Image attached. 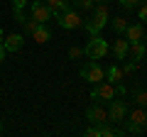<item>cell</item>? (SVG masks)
Segmentation results:
<instances>
[{"label":"cell","mask_w":147,"mask_h":137,"mask_svg":"<svg viewBox=\"0 0 147 137\" xmlns=\"http://www.w3.org/2000/svg\"><path fill=\"white\" fill-rule=\"evenodd\" d=\"M110 22V15H108V5L105 3H98V5L93 7V17L91 20H84V27L88 30V34L93 37V34H100L103 32V27Z\"/></svg>","instance_id":"obj_1"},{"label":"cell","mask_w":147,"mask_h":137,"mask_svg":"<svg viewBox=\"0 0 147 137\" xmlns=\"http://www.w3.org/2000/svg\"><path fill=\"white\" fill-rule=\"evenodd\" d=\"M54 17H57L59 27H64V30H81V27H84V17H81V12L76 10V7H71V5H69L66 10L57 12Z\"/></svg>","instance_id":"obj_2"},{"label":"cell","mask_w":147,"mask_h":137,"mask_svg":"<svg viewBox=\"0 0 147 137\" xmlns=\"http://www.w3.org/2000/svg\"><path fill=\"white\" fill-rule=\"evenodd\" d=\"M108 49H110V44L105 42L100 34H93V37L88 39V44L84 47V54L88 59H96V61H98V59H103L105 54H108Z\"/></svg>","instance_id":"obj_3"},{"label":"cell","mask_w":147,"mask_h":137,"mask_svg":"<svg viewBox=\"0 0 147 137\" xmlns=\"http://www.w3.org/2000/svg\"><path fill=\"white\" fill-rule=\"evenodd\" d=\"M79 74H81V79H84V81H88V83H93V86L100 83V81H105V71L98 66V64H96V59L86 61L84 66H81Z\"/></svg>","instance_id":"obj_4"},{"label":"cell","mask_w":147,"mask_h":137,"mask_svg":"<svg viewBox=\"0 0 147 137\" xmlns=\"http://www.w3.org/2000/svg\"><path fill=\"white\" fill-rule=\"evenodd\" d=\"M127 113H130V108H127V103L118 95L115 98H110V105H108V122H123L127 118Z\"/></svg>","instance_id":"obj_5"},{"label":"cell","mask_w":147,"mask_h":137,"mask_svg":"<svg viewBox=\"0 0 147 137\" xmlns=\"http://www.w3.org/2000/svg\"><path fill=\"white\" fill-rule=\"evenodd\" d=\"M30 17H34L39 25H47L52 20V10L47 7L44 0H34V3H30Z\"/></svg>","instance_id":"obj_6"},{"label":"cell","mask_w":147,"mask_h":137,"mask_svg":"<svg viewBox=\"0 0 147 137\" xmlns=\"http://www.w3.org/2000/svg\"><path fill=\"white\" fill-rule=\"evenodd\" d=\"M91 98H93V100H110V98H118L115 83H110V81H100V83H96V88L91 91Z\"/></svg>","instance_id":"obj_7"},{"label":"cell","mask_w":147,"mask_h":137,"mask_svg":"<svg viewBox=\"0 0 147 137\" xmlns=\"http://www.w3.org/2000/svg\"><path fill=\"white\" fill-rule=\"evenodd\" d=\"M145 122H147V113L142 110V105L140 108H135L132 113H127V132H142V127H145Z\"/></svg>","instance_id":"obj_8"},{"label":"cell","mask_w":147,"mask_h":137,"mask_svg":"<svg viewBox=\"0 0 147 137\" xmlns=\"http://www.w3.org/2000/svg\"><path fill=\"white\" fill-rule=\"evenodd\" d=\"M86 120L91 122V125H105V122H108V108H103V105H98V103H96V105H91L88 110H86Z\"/></svg>","instance_id":"obj_9"},{"label":"cell","mask_w":147,"mask_h":137,"mask_svg":"<svg viewBox=\"0 0 147 137\" xmlns=\"http://www.w3.org/2000/svg\"><path fill=\"white\" fill-rule=\"evenodd\" d=\"M147 54V47H145V39H140V42H130V47H127V56L132 59V61L140 64L142 59H145Z\"/></svg>","instance_id":"obj_10"},{"label":"cell","mask_w":147,"mask_h":137,"mask_svg":"<svg viewBox=\"0 0 147 137\" xmlns=\"http://www.w3.org/2000/svg\"><path fill=\"white\" fill-rule=\"evenodd\" d=\"M22 44H25V34H7V37L3 39L5 52H20Z\"/></svg>","instance_id":"obj_11"},{"label":"cell","mask_w":147,"mask_h":137,"mask_svg":"<svg viewBox=\"0 0 147 137\" xmlns=\"http://www.w3.org/2000/svg\"><path fill=\"white\" fill-rule=\"evenodd\" d=\"M127 47H130V42L123 37H118L115 42H113V56L118 59V61H123V59H127Z\"/></svg>","instance_id":"obj_12"},{"label":"cell","mask_w":147,"mask_h":137,"mask_svg":"<svg viewBox=\"0 0 147 137\" xmlns=\"http://www.w3.org/2000/svg\"><path fill=\"white\" fill-rule=\"evenodd\" d=\"M125 39H127V42H140V39H145V30H142V25H127L125 27Z\"/></svg>","instance_id":"obj_13"},{"label":"cell","mask_w":147,"mask_h":137,"mask_svg":"<svg viewBox=\"0 0 147 137\" xmlns=\"http://www.w3.org/2000/svg\"><path fill=\"white\" fill-rule=\"evenodd\" d=\"M32 37H34V42H37V44H44V42H49L52 32L47 30V25H37V30L32 32Z\"/></svg>","instance_id":"obj_14"},{"label":"cell","mask_w":147,"mask_h":137,"mask_svg":"<svg viewBox=\"0 0 147 137\" xmlns=\"http://www.w3.org/2000/svg\"><path fill=\"white\" fill-rule=\"evenodd\" d=\"M44 3H47V7H49V10H52V17L57 15V12L66 10V7L71 5V3H69V0H44Z\"/></svg>","instance_id":"obj_15"},{"label":"cell","mask_w":147,"mask_h":137,"mask_svg":"<svg viewBox=\"0 0 147 137\" xmlns=\"http://www.w3.org/2000/svg\"><path fill=\"white\" fill-rule=\"evenodd\" d=\"M105 81H110V83H120V81H123V68L120 66H110L108 71H105Z\"/></svg>","instance_id":"obj_16"},{"label":"cell","mask_w":147,"mask_h":137,"mask_svg":"<svg viewBox=\"0 0 147 137\" xmlns=\"http://www.w3.org/2000/svg\"><path fill=\"white\" fill-rule=\"evenodd\" d=\"M20 25H22V30H25V34H32V32L37 30V25H39V22H37L34 17H25Z\"/></svg>","instance_id":"obj_17"},{"label":"cell","mask_w":147,"mask_h":137,"mask_svg":"<svg viewBox=\"0 0 147 137\" xmlns=\"http://www.w3.org/2000/svg\"><path fill=\"white\" fill-rule=\"evenodd\" d=\"M110 27H113V32H115V34H123V32H125V27H127V20H123V17H115V20L110 22Z\"/></svg>","instance_id":"obj_18"},{"label":"cell","mask_w":147,"mask_h":137,"mask_svg":"<svg viewBox=\"0 0 147 137\" xmlns=\"http://www.w3.org/2000/svg\"><path fill=\"white\" fill-rule=\"evenodd\" d=\"M74 5H76V10H93L96 3L93 0H74Z\"/></svg>","instance_id":"obj_19"},{"label":"cell","mask_w":147,"mask_h":137,"mask_svg":"<svg viewBox=\"0 0 147 137\" xmlns=\"http://www.w3.org/2000/svg\"><path fill=\"white\" fill-rule=\"evenodd\" d=\"M140 3H142V0H120V5L125 7V10H137Z\"/></svg>","instance_id":"obj_20"},{"label":"cell","mask_w":147,"mask_h":137,"mask_svg":"<svg viewBox=\"0 0 147 137\" xmlns=\"http://www.w3.org/2000/svg\"><path fill=\"white\" fill-rule=\"evenodd\" d=\"M84 135L86 137H100V127L98 125H91V127H86V130H84Z\"/></svg>","instance_id":"obj_21"},{"label":"cell","mask_w":147,"mask_h":137,"mask_svg":"<svg viewBox=\"0 0 147 137\" xmlns=\"http://www.w3.org/2000/svg\"><path fill=\"white\" fill-rule=\"evenodd\" d=\"M115 135H118V130H113L108 125H100V137H115Z\"/></svg>","instance_id":"obj_22"},{"label":"cell","mask_w":147,"mask_h":137,"mask_svg":"<svg viewBox=\"0 0 147 137\" xmlns=\"http://www.w3.org/2000/svg\"><path fill=\"white\" fill-rule=\"evenodd\" d=\"M137 15H140V22H147V3L137 5Z\"/></svg>","instance_id":"obj_23"},{"label":"cell","mask_w":147,"mask_h":137,"mask_svg":"<svg viewBox=\"0 0 147 137\" xmlns=\"http://www.w3.org/2000/svg\"><path fill=\"white\" fill-rule=\"evenodd\" d=\"M135 100H137V105H142V108H145V105H147V91H137Z\"/></svg>","instance_id":"obj_24"},{"label":"cell","mask_w":147,"mask_h":137,"mask_svg":"<svg viewBox=\"0 0 147 137\" xmlns=\"http://www.w3.org/2000/svg\"><path fill=\"white\" fill-rule=\"evenodd\" d=\"M69 56H71V59L84 56V49H81V47H71V49H69Z\"/></svg>","instance_id":"obj_25"},{"label":"cell","mask_w":147,"mask_h":137,"mask_svg":"<svg viewBox=\"0 0 147 137\" xmlns=\"http://www.w3.org/2000/svg\"><path fill=\"white\" fill-rule=\"evenodd\" d=\"M135 71H137V61H130L123 66V74H135Z\"/></svg>","instance_id":"obj_26"},{"label":"cell","mask_w":147,"mask_h":137,"mask_svg":"<svg viewBox=\"0 0 147 137\" xmlns=\"http://www.w3.org/2000/svg\"><path fill=\"white\" fill-rule=\"evenodd\" d=\"M25 5H30V0H12V7L15 10H25Z\"/></svg>","instance_id":"obj_27"},{"label":"cell","mask_w":147,"mask_h":137,"mask_svg":"<svg viewBox=\"0 0 147 137\" xmlns=\"http://www.w3.org/2000/svg\"><path fill=\"white\" fill-rule=\"evenodd\" d=\"M115 93L120 95V98H125V93H127V88H125V86H123V83H115Z\"/></svg>","instance_id":"obj_28"},{"label":"cell","mask_w":147,"mask_h":137,"mask_svg":"<svg viewBox=\"0 0 147 137\" xmlns=\"http://www.w3.org/2000/svg\"><path fill=\"white\" fill-rule=\"evenodd\" d=\"M3 59H5V47L0 44V61H3Z\"/></svg>","instance_id":"obj_29"},{"label":"cell","mask_w":147,"mask_h":137,"mask_svg":"<svg viewBox=\"0 0 147 137\" xmlns=\"http://www.w3.org/2000/svg\"><path fill=\"white\" fill-rule=\"evenodd\" d=\"M3 39H5V34H3V30H0V44H3Z\"/></svg>","instance_id":"obj_30"},{"label":"cell","mask_w":147,"mask_h":137,"mask_svg":"<svg viewBox=\"0 0 147 137\" xmlns=\"http://www.w3.org/2000/svg\"><path fill=\"white\" fill-rule=\"evenodd\" d=\"M93 3H105V0H93Z\"/></svg>","instance_id":"obj_31"}]
</instances>
